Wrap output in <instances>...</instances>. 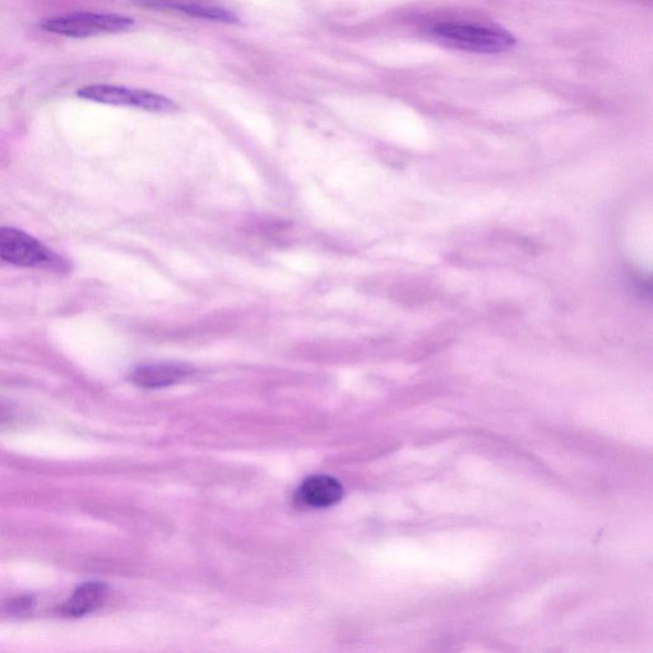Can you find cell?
I'll list each match as a JSON object with an SVG mask.
<instances>
[{"mask_svg": "<svg viewBox=\"0 0 653 653\" xmlns=\"http://www.w3.org/2000/svg\"><path fill=\"white\" fill-rule=\"evenodd\" d=\"M435 39L451 48L479 54H497L512 49L516 40L499 27L477 23H438L432 29Z\"/></svg>", "mask_w": 653, "mask_h": 653, "instance_id": "obj_1", "label": "cell"}, {"mask_svg": "<svg viewBox=\"0 0 653 653\" xmlns=\"http://www.w3.org/2000/svg\"><path fill=\"white\" fill-rule=\"evenodd\" d=\"M41 27L50 34L71 37V39H89V37L132 30L134 20L115 13L76 12L50 17Z\"/></svg>", "mask_w": 653, "mask_h": 653, "instance_id": "obj_2", "label": "cell"}, {"mask_svg": "<svg viewBox=\"0 0 653 653\" xmlns=\"http://www.w3.org/2000/svg\"><path fill=\"white\" fill-rule=\"evenodd\" d=\"M0 259L18 267L55 268L59 258L25 231L0 226Z\"/></svg>", "mask_w": 653, "mask_h": 653, "instance_id": "obj_3", "label": "cell"}, {"mask_svg": "<svg viewBox=\"0 0 653 653\" xmlns=\"http://www.w3.org/2000/svg\"><path fill=\"white\" fill-rule=\"evenodd\" d=\"M77 95L83 100L94 101L97 104L127 106V108L154 111V113H171L178 109L174 101L168 97L122 86L90 85L78 90Z\"/></svg>", "mask_w": 653, "mask_h": 653, "instance_id": "obj_4", "label": "cell"}, {"mask_svg": "<svg viewBox=\"0 0 653 653\" xmlns=\"http://www.w3.org/2000/svg\"><path fill=\"white\" fill-rule=\"evenodd\" d=\"M344 488L335 477L317 475L308 477L298 490V500L304 506L327 508L340 502Z\"/></svg>", "mask_w": 653, "mask_h": 653, "instance_id": "obj_5", "label": "cell"}, {"mask_svg": "<svg viewBox=\"0 0 653 653\" xmlns=\"http://www.w3.org/2000/svg\"><path fill=\"white\" fill-rule=\"evenodd\" d=\"M109 588L103 582H87L78 587L73 595L64 602L60 614L69 618H80L94 613L104 605Z\"/></svg>", "mask_w": 653, "mask_h": 653, "instance_id": "obj_6", "label": "cell"}, {"mask_svg": "<svg viewBox=\"0 0 653 653\" xmlns=\"http://www.w3.org/2000/svg\"><path fill=\"white\" fill-rule=\"evenodd\" d=\"M189 368L178 364H152L134 370L132 381L143 388H162L182 381Z\"/></svg>", "mask_w": 653, "mask_h": 653, "instance_id": "obj_7", "label": "cell"}, {"mask_svg": "<svg viewBox=\"0 0 653 653\" xmlns=\"http://www.w3.org/2000/svg\"><path fill=\"white\" fill-rule=\"evenodd\" d=\"M178 9L180 12L187 13V15L198 18H206V20L226 23L238 22V18H236L234 13L226 11V9L197 6H179Z\"/></svg>", "mask_w": 653, "mask_h": 653, "instance_id": "obj_8", "label": "cell"}, {"mask_svg": "<svg viewBox=\"0 0 653 653\" xmlns=\"http://www.w3.org/2000/svg\"><path fill=\"white\" fill-rule=\"evenodd\" d=\"M34 604V599H32L30 596L17 597V599L9 602V610L15 614H23L27 613V611H30Z\"/></svg>", "mask_w": 653, "mask_h": 653, "instance_id": "obj_9", "label": "cell"}, {"mask_svg": "<svg viewBox=\"0 0 653 653\" xmlns=\"http://www.w3.org/2000/svg\"><path fill=\"white\" fill-rule=\"evenodd\" d=\"M13 418H15V409L0 402V424L9 423Z\"/></svg>", "mask_w": 653, "mask_h": 653, "instance_id": "obj_10", "label": "cell"}]
</instances>
